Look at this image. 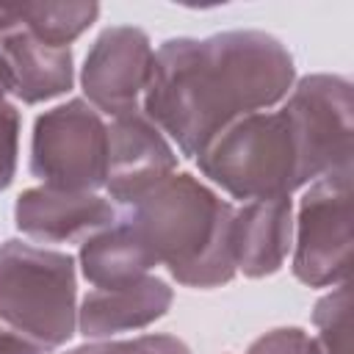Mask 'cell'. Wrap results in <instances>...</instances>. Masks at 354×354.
Here are the masks:
<instances>
[{"instance_id":"ac0fdd59","label":"cell","mask_w":354,"mask_h":354,"mask_svg":"<svg viewBox=\"0 0 354 354\" xmlns=\"http://www.w3.org/2000/svg\"><path fill=\"white\" fill-rule=\"evenodd\" d=\"M19 133H22L19 108L8 97H0V191H6L17 174Z\"/></svg>"},{"instance_id":"2e32d148","label":"cell","mask_w":354,"mask_h":354,"mask_svg":"<svg viewBox=\"0 0 354 354\" xmlns=\"http://www.w3.org/2000/svg\"><path fill=\"white\" fill-rule=\"evenodd\" d=\"M348 282H340L315 301L313 324L318 329V354H348Z\"/></svg>"},{"instance_id":"30bf717a","label":"cell","mask_w":354,"mask_h":354,"mask_svg":"<svg viewBox=\"0 0 354 354\" xmlns=\"http://www.w3.org/2000/svg\"><path fill=\"white\" fill-rule=\"evenodd\" d=\"M119 207L100 194L28 188L14 202L17 230L36 243H83L116 224Z\"/></svg>"},{"instance_id":"5bb4252c","label":"cell","mask_w":354,"mask_h":354,"mask_svg":"<svg viewBox=\"0 0 354 354\" xmlns=\"http://www.w3.org/2000/svg\"><path fill=\"white\" fill-rule=\"evenodd\" d=\"M77 266L83 279L94 288H124L149 277L158 257L127 224L116 218V224L80 243Z\"/></svg>"},{"instance_id":"7a4b0ae2","label":"cell","mask_w":354,"mask_h":354,"mask_svg":"<svg viewBox=\"0 0 354 354\" xmlns=\"http://www.w3.org/2000/svg\"><path fill=\"white\" fill-rule=\"evenodd\" d=\"M235 205L221 199L199 177L174 171L130 207L119 210L127 224L185 288H221L235 271L232 257Z\"/></svg>"},{"instance_id":"7c38bea8","label":"cell","mask_w":354,"mask_h":354,"mask_svg":"<svg viewBox=\"0 0 354 354\" xmlns=\"http://www.w3.org/2000/svg\"><path fill=\"white\" fill-rule=\"evenodd\" d=\"M293 249V199H254L235 207L232 257L235 271L249 279L277 274Z\"/></svg>"},{"instance_id":"8fae6325","label":"cell","mask_w":354,"mask_h":354,"mask_svg":"<svg viewBox=\"0 0 354 354\" xmlns=\"http://www.w3.org/2000/svg\"><path fill=\"white\" fill-rule=\"evenodd\" d=\"M174 301L166 279L149 274L124 288H91L77 304V332L86 340H113L160 321Z\"/></svg>"},{"instance_id":"7402d4cb","label":"cell","mask_w":354,"mask_h":354,"mask_svg":"<svg viewBox=\"0 0 354 354\" xmlns=\"http://www.w3.org/2000/svg\"><path fill=\"white\" fill-rule=\"evenodd\" d=\"M14 94V77L8 69V61L0 55V97H11Z\"/></svg>"},{"instance_id":"d6986e66","label":"cell","mask_w":354,"mask_h":354,"mask_svg":"<svg viewBox=\"0 0 354 354\" xmlns=\"http://www.w3.org/2000/svg\"><path fill=\"white\" fill-rule=\"evenodd\" d=\"M246 354H318L315 337L307 335L301 326H277L260 335Z\"/></svg>"},{"instance_id":"9c48e42d","label":"cell","mask_w":354,"mask_h":354,"mask_svg":"<svg viewBox=\"0 0 354 354\" xmlns=\"http://www.w3.org/2000/svg\"><path fill=\"white\" fill-rule=\"evenodd\" d=\"M174 171L177 149L144 111L111 119L105 194L119 210L130 207Z\"/></svg>"},{"instance_id":"8992f818","label":"cell","mask_w":354,"mask_h":354,"mask_svg":"<svg viewBox=\"0 0 354 354\" xmlns=\"http://www.w3.org/2000/svg\"><path fill=\"white\" fill-rule=\"evenodd\" d=\"M351 171L307 185L293 218V277L307 288H335L351 266Z\"/></svg>"},{"instance_id":"9a60e30c","label":"cell","mask_w":354,"mask_h":354,"mask_svg":"<svg viewBox=\"0 0 354 354\" xmlns=\"http://www.w3.org/2000/svg\"><path fill=\"white\" fill-rule=\"evenodd\" d=\"M33 39L50 47H69L100 17V3H22L11 6Z\"/></svg>"},{"instance_id":"3957f363","label":"cell","mask_w":354,"mask_h":354,"mask_svg":"<svg viewBox=\"0 0 354 354\" xmlns=\"http://www.w3.org/2000/svg\"><path fill=\"white\" fill-rule=\"evenodd\" d=\"M196 166L202 177L241 205L293 196V191L310 185L299 136L282 102L232 122L205 147Z\"/></svg>"},{"instance_id":"6da1fadb","label":"cell","mask_w":354,"mask_h":354,"mask_svg":"<svg viewBox=\"0 0 354 354\" xmlns=\"http://www.w3.org/2000/svg\"><path fill=\"white\" fill-rule=\"evenodd\" d=\"M296 83L290 50L266 30L166 39L152 58L141 111L185 158L241 116L277 108Z\"/></svg>"},{"instance_id":"ba28073f","label":"cell","mask_w":354,"mask_h":354,"mask_svg":"<svg viewBox=\"0 0 354 354\" xmlns=\"http://www.w3.org/2000/svg\"><path fill=\"white\" fill-rule=\"evenodd\" d=\"M152 58L155 47L141 28H105L88 47L80 69V88L86 94L83 100L111 119L141 111Z\"/></svg>"},{"instance_id":"ffe728a7","label":"cell","mask_w":354,"mask_h":354,"mask_svg":"<svg viewBox=\"0 0 354 354\" xmlns=\"http://www.w3.org/2000/svg\"><path fill=\"white\" fill-rule=\"evenodd\" d=\"M0 354H41L36 346H30L28 340H22L19 335L8 332L3 324H0Z\"/></svg>"},{"instance_id":"52a82bcc","label":"cell","mask_w":354,"mask_h":354,"mask_svg":"<svg viewBox=\"0 0 354 354\" xmlns=\"http://www.w3.org/2000/svg\"><path fill=\"white\" fill-rule=\"evenodd\" d=\"M293 130L299 136L307 180L351 169L354 138V97L343 75H304L296 77L290 94L282 100Z\"/></svg>"},{"instance_id":"4fadbf2b","label":"cell","mask_w":354,"mask_h":354,"mask_svg":"<svg viewBox=\"0 0 354 354\" xmlns=\"http://www.w3.org/2000/svg\"><path fill=\"white\" fill-rule=\"evenodd\" d=\"M14 77V97L25 105H39L66 94L75 83V58L69 47H50L28 30H17L0 44Z\"/></svg>"},{"instance_id":"5b68a950","label":"cell","mask_w":354,"mask_h":354,"mask_svg":"<svg viewBox=\"0 0 354 354\" xmlns=\"http://www.w3.org/2000/svg\"><path fill=\"white\" fill-rule=\"evenodd\" d=\"M108 171V122L83 97L66 100L33 122L30 174L58 191L97 194Z\"/></svg>"},{"instance_id":"277c9868","label":"cell","mask_w":354,"mask_h":354,"mask_svg":"<svg viewBox=\"0 0 354 354\" xmlns=\"http://www.w3.org/2000/svg\"><path fill=\"white\" fill-rule=\"evenodd\" d=\"M0 324L50 354L77 332L75 257L22 238L0 243Z\"/></svg>"},{"instance_id":"e0dca14e","label":"cell","mask_w":354,"mask_h":354,"mask_svg":"<svg viewBox=\"0 0 354 354\" xmlns=\"http://www.w3.org/2000/svg\"><path fill=\"white\" fill-rule=\"evenodd\" d=\"M66 354H191V348L174 335H138L127 340H88Z\"/></svg>"},{"instance_id":"44dd1931","label":"cell","mask_w":354,"mask_h":354,"mask_svg":"<svg viewBox=\"0 0 354 354\" xmlns=\"http://www.w3.org/2000/svg\"><path fill=\"white\" fill-rule=\"evenodd\" d=\"M17 30H22L19 17L14 14V8H11V6H0V44H3L8 36H14Z\"/></svg>"}]
</instances>
